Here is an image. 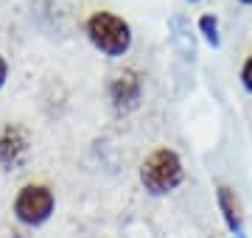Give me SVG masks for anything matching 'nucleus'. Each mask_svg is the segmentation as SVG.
<instances>
[{
	"label": "nucleus",
	"mask_w": 252,
	"mask_h": 238,
	"mask_svg": "<svg viewBox=\"0 0 252 238\" xmlns=\"http://www.w3.org/2000/svg\"><path fill=\"white\" fill-rule=\"evenodd\" d=\"M190 3H199V0H190Z\"/></svg>",
	"instance_id": "11"
},
{
	"label": "nucleus",
	"mask_w": 252,
	"mask_h": 238,
	"mask_svg": "<svg viewBox=\"0 0 252 238\" xmlns=\"http://www.w3.org/2000/svg\"><path fill=\"white\" fill-rule=\"evenodd\" d=\"M87 34H90L93 45L107 56H124L129 51V45H132L129 23L121 20L118 14H109V11L93 14L90 23H87Z\"/></svg>",
	"instance_id": "2"
},
{
	"label": "nucleus",
	"mask_w": 252,
	"mask_h": 238,
	"mask_svg": "<svg viewBox=\"0 0 252 238\" xmlns=\"http://www.w3.org/2000/svg\"><path fill=\"white\" fill-rule=\"evenodd\" d=\"M199 31L205 34L207 45H213V48L221 45V37H219V20L213 17V14H205V17H199Z\"/></svg>",
	"instance_id": "7"
},
{
	"label": "nucleus",
	"mask_w": 252,
	"mask_h": 238,
	"mask_svg": "<svg viewBox=\"0 0 252 238\" xmlns=\"http://www.w3.org/2000/svg\"><path fill=\"white\" fill-rule=\"evenodd\" d=\"M140 92H143V84L137 79L135 70H124V73L118 76L112 87H109V95H112V104H115L118 110H135L137 101H140Z\"/></svg>",
	"instance_id": "4"
},
{
	"label": "nucleus",
	"mask_w": 252,
	"mask_h": 238,
	"mask_svg": "<svg viewBox=\"0 0 252 238\" xmlns=\"http://www.w3.org/2000/svg\"><path fill=\"white\" fill-rule=\"evenodd\" d=\"M241 3H247V6H252V0H241Z\"/></svg>",
	"instance_id": "10"
},
{
	"label": "nucleus",
	"mask_w": 252,
	"mask_h": 238,
	"mask_svg": "<svg viewBox=\"0 0 252 238\" xmlns=\"http://www.w3.org/2000/svg\"><path fill=\"white\" fill-rule=\"evenodd\" d=\"M14 213L23 224H42L54 213V191L45 185H26L14 199Z\"/></svg>",
	"instance_id": "3"
},
{
	"label": "nucleus",
	"mask_w": 252,
	"mask_h": 238,
	"mask_svg": "<svg viewBox=\"0 0 252 238\" xmlns=\"http://www.w3.org/2000/svg\"><path fill=\"white\" fill-rule=\"evenodd\" d=\"M219 210L224 216V224L230 227L235 238H247L244 233V221H241V210H238V199L227 185H219Z\"/></svg>",
	"instance_id": "6"
},
{
	"label": "nucleus",
	"mask_w": 252,
	"mask_h": 238,
	"mask_svg": "<svg viewBox=\"0 0 252 238\" xmlns=\"http://www.w3.org/2000/svg\"><path fill=\"white\" fill-rule=\"evenodd\" d=\"M6 76H9V64H6V59L0 56V87L6 84Z\"/></svg>",
	"instance_id": "9"
},
{
	"label": "nucleus",
	"mask_w": 252,
	"mask_h": 238,
	"mask_svg": "<svg viewBox=\"0 0 252 238\" xmlns=\"http://www.w3.org/2000/svg\"><path fill=\"white\" fill-rule=\"evenodd\" d=\"M182 160L177 151L171 149H160L154 151L143 165H140V182L146 185V191L154 193V196H162V193H171L177 185L182 182Z\"/></svg>",
	"instance_id": "1"
},
{
	"label": "nucleus",
	"mask_w": 252,
	"mask_h": 238,
	"mask_svg": "<svg viewBox=\"0 0 252 238\" xmlns=\"http://www.w3.org/2000/svg\"><path fill=\"white\" fill-rule=\"evenodd\" d=\"M241 84H244V90L247 92H252V56L244 62V67H241Z\"/></svg>",
	"instance_id": "8"
},
{
	"label": "nucleus",
	"mask_w": 252,
	"mask_h": 238,
	"mask_svg": "<svg viewBox=\"0 0 252 238\" xmlns=\"http://www.w3.org/2000/svg\"><path fill=\"white\" fill-rule=\"evenodd\" d=\"M28 151V140L20 129L9 126L0 132V163L6 165H17Z\"/></svg>",
	"instance_id": "5"
}]
</instances>
